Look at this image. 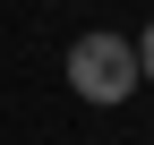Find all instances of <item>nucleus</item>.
I'll list each match as a JSON object with an SVG mask.
<instances>
[{"instance_id":"obj_1","label":"nucleus","mask_w":154,"mask_h":145,"mask_svg":"<svg viewBox=\"0 0 154 145\" xmlns=\"http://www.w3.org/2000/svg\"><path fill=\"white\" fill-rule=\"evenodd\" d=\"M137 77H146V60H137L128 34H77V43H69V85H77V102H128Z\"/></svg>"},{"instance_id":"obj_2","label":"nucleus","mask_w":154,"mask_h":145,"mask_svg":"<svg viewBox=\"0 0 154 145\" xmlns=\"http://www.w3.org/2000/svg\"><path fill=\"white\" fill-rule=\"evenodd\" d=\"M137 60H146V85H154V26H146V43H137Z\"/></svg>"}]
</instances>
